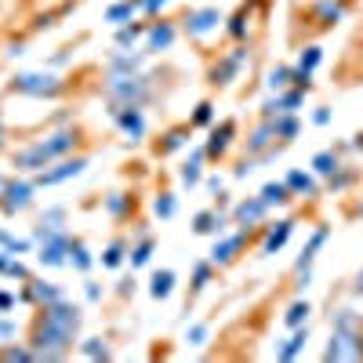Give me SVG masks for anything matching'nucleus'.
Segmentation results:
<instances>
[{
	"instance_id": "56",
	"label": "nucleus",
	"mask_w": 363,
	"mask_h": 363,
	"mask_svg": "<svg viewBox=\"0 0 363 363\" xmlns=\"http://www.w3.org/2000/svg\"><path fill=\"white\" fill-rule=\"evenodd\" d=\"M313 124H316V128H327V124H330V109H327V106H320V109L313 113Z\"/></svg>"
},
{
	"instance_id": "13",
	"label": "nucleus",
	"mask_w": 363,
	"mask_h": 363,
	"mask_svg": "<svg viewBox=\"0 0 363 363\" xmlns=\"http://www.w3.org/2000/svg\"><path fill=\"white\" fill-rule=\"evenodd\" d=\"M247 244V229H236V233H222V236H215V247H211V262L215 265H229L233 258H236V251Z\"/></svg>"
},
{
	"instance_id": "1",
	"label": "nucleus",
	"mask_w": 363,
	"mask_h": 363,
	"mask_svg": "<svg viewBox=\"0 0 363 363\" xmlns=\"http://www.w3.org/2000/svg\"><path fill=\"white\" fill-rule=\"evenodd\" d=\"M80 323H84L80 306H73L66 298H58L55 306H44L40 320L33 323V342H29L37 359H48V363L66 359V352L73 349V338L80 335Z\"/></svg>"
},
{
	"instance_id": "59",
	"label": "nucleus",
	"mask_w": 363,
	"mask_h": 363,
	"mask_svg": "<svg viewBox=\"0 0 363 363\" xmlns=\"http://www.w3.org/2000/svg\"><path fill=\"white\" fill-rule=\"evenodd\" d=\"M352 294H363V269L356 272V284H352Z\"/></svg>"
},
{
	"instance_id": "46",
	"label": "nucleus",
	"mask_w": 363,
	"mask_h": 363,
	"mask_svg": "<svg viewBox=\"0 0 363 363\" xmlns=\"http://www.w3.org/2000/svg\"><path fill=\"white\" fill-rule=\"evenodd\" d=\"M211 269H215V262H211V258L193 265V291H203L211 284Z\"/></svg>"
},
{
	"instance_id": "44",
	"label": "nucleus",
	"mask_w": 363,
	"mask_h": 363,
	"mask_svg": "<svg viewBox=\"0 0 363 363\" xmlns=\"http://www.w3.org/2000/svg\"><path fill=\"white\" fill-rule=\"evenodd\" d=\"M356 182V171H345V167H338L335 174L327 178V186H330V193H345L349 186Z\"/></svg>"
},
{
	"instance_id": "6",
	"label": "nucleus",
	"mask_w": 363,
	"mask_h": 363,
	"mask_svg": "<svg viewBox=\"0 0 363 363\" xmlns=\"http://www.w3.org/2000/svg\"><path fill=\"white\" fill-rule=\"evenodd\" d=\"M8 87L15 95H29V99H58L62 95V77L51 69H26V73H15Z\"/></svg>"
},
{
	"instance_id": "34",
	"label": "nucleus",
	"mask_w": 363,
	"mask_h": 363,
	"mask_svg": "<svg viewBox=\"0 0 363 363\" xmlns=\"http://www.w3.org/2000/svg\"><path fill=\"white\" fill-rule=\"evenodd\" d=\"M309 313H313V309H309V301H306V298H298V301H294V306H291V309L284 313V323H287L291 330H294V327H306V320H309Z\"/></svg>"
},
{
	"instance_id": "24",
	"label": "nucleus",
	"mask_w": 363,
	"mask_h": 363,
	"mask_svg": "<svg viewBox=\"0 0 363 363\" xmlns=\"http://www.w3.org/2000/svg\"><path fill=\"white\" fill-rule=\"evenodd\" d=\"M306 342H309V327H294V335L277 349V359H284V363L298 359V356H301V349H306Z\"/></svg>"
},
{
	"instance_id": "11",
	"label": "nucleus",
	"mask_w": 363,
	"mask_h": 363,
	"mask_svg": "<svg viewBox=\"0 0 363 363\" xmlns=\"http://www.w3.org/2000/svg\"><path fill=\"white\" fill-rule=\"evenodd\" d=\"M109 113H113V120H116V128L124 131L131 142H142V135H145V116H142V106H113Z\"/></svg>"
},
{
	"instance_id": "33",
	"label": "nucleus",
	"mask_w": 363,
	"mask_h": 363,
	"mask_svg": "<svg viewBox=\"0 0 363 363\" xmlns=\"http://www.w3.org/2000/svg\"><path fill=\"white\" fill-rule=\"evenodd\" d=\"M272 128H277V138L280 142H291L298 135V116L294 113H280V116H272Z\"/></svg>"
},
{
	"instance_id": "15",
	"label": "nucleus",
	"mask_w": 363,
	"mask_h": 363,
	"mask_svg": "<svg viewBox=\"0 0 363 363\" xmlns=\"http://www.w3.org/2000/svg\"><path fill=\"white\" fill-rule=\"evenodd\" d=\"M174 37H178V29L171 22H149L145 26V51L149 55H160V51H167L174 44Z\"/></svg>"
},
{
	"instance_id": "20",
	"label": "nucleus",
	"mask_w": 363,
	"mask_h": 363,
	"mask_svg": "<svg viewBox=\"0 0 363 363\" xmlns=\"http://www.w3.org/2000/svg\"><path fill=\"white\" fill-rule=\"evenodd\" d=\"M291 233H294V222H291V218H287V222H277V225H269V229H265V240H262V255L284 251V244L291 240Z\"/></svg>"
},
{
	"instance_id": "28",
	"label": "nucleus",
	"mask_w": 363,
	"mask_h": 363,
	"mask_svg": "<svg viewBox=\"0 0 363 363\" xmlns=\"http://www.w3.org/2000/svg\"><path fill=\"white\" fill-rule=\"evenodd\" d=\"M265 87H269V95H280V91L294 87V69H287V66L269 69V77H265Z\"/></svg>"
},
{
	"instance_id": "62",
	"label": "nucleus",
	"mask_w": 363,
	"mask_h": 363,
	"mask_svg": "<svg viewBox=\"0 0 363 363\" xmlns=\"http://www.w3.org/2000/svg\"><path fill=\"white\" fill-rule=\"evenodd\" d=\"M359 215H363V211H359Z\"/></svg>"
},
{
	"instance_id": "19",
	"label": "nucleus",
	"mask_w": 363,
	"mask_h": 363,
	"mask_svg": "<svg viewBox=\"0 0 363 363\" xmlns=\"http://www.w3.org/2000/svg\"><path fill=\"white\" fill-rule=\"evenodd\" d=\"M277 145V128H272V120H262V124L247 135V153L251 157H262L265 149Z\"/></svg>"
},
{
	"instance_id": "9",
	"label": "nucleus",
	"mask_w": 363,
	"mask_h": 363,
	"mask_svg": "<svg viewBox=\"0 0 363 363\" xmlns=\"http://www.w3.org/2000/svg\"><path fill=\"white\" fill-rule=\"evenodd\" d=\"M244 66H247V48H233L229 55H222L215 62V69H211V84H215V87H229Z\"/></svg>"
},
{
	"instance_id": "23",
	"label": "nucleus",
	"mask_w": 363,
	"mask_h": 363,
	"mask_svg": "<svg viewBox=\"0 0 363 363\" xmlns=\"http://www.w3.org/2000/svg\"><path fill=\"white\" fill-rule=\"evenodd\" d=\"M262 203L272 211V207H284V203H291V186H287V182H265V186H262Z\"/></svg>"
},
{
	"instance_id": "12",
	"label": "nucleus",
	"mask_w": 363,
	"mask_h": 363,
	"mask_svg": "<svg viewBox=\"0 0 363 363\" xmlns=\"http://www.w3.org/2000/svg\"><path fill=\"white\" fill-rule=\"evenodd\" d=\"M145 58H149V51L142 48H116L109 58H106V69H113V73H142L145 69Z\"/></svg>"
},
{
	"instance_id": "54",
	"label": "nucleus",
	"mask_w": 363,
	"mask_h": 363,
	"mask_svg": "<svg viewBox=\"0 0 363 363\" xmlns=\"http://www.w3.org/2000/svg\"><path fill=\"white\" fill-rule=\"evenodd\" d=\"M255 167H258V157H251V160H244L236 171H233V178H247V174H255Z\"/></svg>"
},
{
	"instance_id": "61",
	"label": "nucleus",
	"mask_w": 363,
	"mask_h": 363,
	"mask_svg": "<svg viewBox=\"0 0 363 363\" xmlns=\"http://www.w3.org/2000/svg\"><path fill=\"white\" fill-rule=\"evenodd\" d=\"M4 189H8V178H4V174H0V196H4Z\"/></svg>"
},
{
	"instance_id": "17",
	"label": "nucleus",
	"mask_w": 363,
	"mask_h": 363,
	"mask_svg": "<svg viewBox=\"0 0 363 363\" xmlns=\"http://www.w3.org/2000/svg\"><path fill=\"white\" fill-rule=\"evenodd\" d=\"M58 298H66L62 294V287H55V284H48V280H40V284H29L22 294H18V301H33V306H55Z\"/></svg>"
},
{
	"instance_id": "58",
	"label": "nucleus",
	"mask_w": 363,
	"mask_h": 363,
	"mask_svg": "<svg viewBox=\"0 0 363 363\" xmlns=\"http://www.w3.org/2000/svg\"><path fill=\"white\" fill-rule=\"evenodd\" d=\"M116 291H120V294H131V291H135V280H120Z\"/></svg>"
},
{
	"instance_id": "39",
	"label": "nucleus",
	"mask_w": 363,
	"mask_h": 363,
	"mask_svg": "<svg viewBox=\"0 0 363 363\" xmlns=\"http://www.w3.org/2000/svg\"><path fill=\"white\" fill-rule=\"evenodd\" d=\"M80 352H84L87 359H109V356H113L102 338H84V342H80Z\"/></svg>"
},
{
	"instance_id": "10",
	"label": "nucleus",
	"mask_w": 363,
	"mask_h": 363,
	"mask_svg": "<svg viewBox=\"0 0 363 363\" xmlns=\"http://www.w3.org/2000/svg\"><path fill=\"white\" fill-rule=\"evenodd\" d=\"M225 18H222V11L218 8H196V11H189L186 15V22H182V29L193 37V40H203V37H211L215 29L222 26Z\"/></svg>"
},
{
	"instance_id": "48",
	"label": "nucleus",
	"mask_w": 363,
	"mask_h": 363,
	"mask_svg": "<svg viewBox=\"0 0 363 363\" xmlns=\"http://www.w3.org/2000/svg\"><path fill=\"white\" fill-rule=\"evenodd\" d=\"M207 335H211V327H207V323H189V327H186V342H189L193 349L207 345Z\"/></svg>"
},
{
	"instance_id": "55",
	"label": "nucleus",
	"mask_w": 363,
	"mask_h": 363,
	"mask_svg": "<svg viewBox=\"0 0 363 363\" xmlns=\"http://www.w3.org/2000/svg\"><path fill=\"white\" fill-rule=\"evenodd\" d=\"M15 301H18V298H15L11 291H0V313H11V309H15Z\"/></svg>"
},
{
	"instance_id": "7",
	"label": "nucleus",
	"mask_w": 363,
	"mask_h": 363,
	"mask_svg": "<svg viewBox=\"0 0 363 363\" xmlns=\"http://www.w3.org/2000/svg\"><path fill=\"white\" fill-rule=\"evenodd\" d=\"M33 193H37V182H26V178H8V189L0 196V211H4L8 218L22 215V211L33 203Z\"/></svg>"
},
{
	"instance_id": "43",
	"label": "nucleus",
	"mask_w": 363,
	"mask_h": 363,
	"mask_svg": "<svg viewBox=\"0 0 363 363\" xmlns=\"http://www.w3.org/2000/svg\"><path fill=\"white\" fill-rule=\"evenodd\" d=\"M128 207H131V200H128L124 193L106 196V215H109V218H124V215H128Z\"/></svg>"
},
{
	"instance_id": "52",
	"label": "nucleus",
	"mask_w": 363,
	"mask_h": 363,
	"mask_svg": "<svg viewBox=\"0 0 363 363\" xmlns=\"http://www.w3.org/2000/svg\"><path fill=\"white\" fill-rule=\"evenodd\" d=\"M167 4H171V0H142V11L145 15H160Z\"/></svg>"
},
{
	"instance_id": "26",
	"label": "nucleus",
	"mask_w": 363,
	"mask_h": 363,
	"mask_svg": "<svg viewBox=\"0 0 363 363\" xmlns=\"http://www.w3.org/2000/svg\"><path fill=\"white\" fill-rule=\"evenodd\" d=\"M0 277H11V280H18V284H29V269L18 262V255L0 251Z\"/></svg>"
},
{
	"instance_id": "18",
	"label": "nucleus",
	"mask_w": 363,
	"mask_h": 363,
	"mask_svg": "<svg viewBox=\"0 0 363 363\" xmlns=\"http://www.w3.org/2000/svg\"><path fill=\"white\" fill-rule=\"evenodd\" d=\"M203 160H207V149L196 145L193 153H189V160L178 167V182H182V186H189V189L200 186V178H203Z\"/></svg>"
},
{
	"instance_id": "40",
	"label": "nucleus",
	"mask_w": 363,
	"mask_h": 363,
	"mask_svg": "<svg viewBox=\"0 0 363 363\" xmlns=\"http://www.w3.org/2000/svg\"><path fill=\"white\" fill-rule=\"evenodd\" d=\"M189 142V131L186 128H174V131H167L164 135V142H160V153H178L182 145Z\"/></svg>"
},
{
	"instance_id": "60",
	"label": "nucleus",
	"mask_w": 363,
	"mask_h": 363,
	"mask_svg": "<svg viewBox=\"0 0 363 363\" xmlns=\"http://www.w3.org/2000/svg\"><path fill=\"white\" fill-rule=\"evenodd\" d=\"M4 142H8V128H4V116H0V149H4Z\"/></svg>"
},
{
	"instance_id": "57",
	"label": "nucleus",
	"mask_w": 363,
	"mask_h": 363,
	"mask_svg": "<svg viewBox=\"0 0 363 363\" xmlns=\"http://www.w3.org/2000/svg\"><path fill=\"white\" fill-rule=\"evenodd\" d=\"M207 189H211V193H222V178L211 174V178H207Z\"/></svg>"
},
{
	"instance_id": "25",
	"label": "nucleus",
	"mask_w": 363,
	"mask_h": 363,
	"mask_svg": "<svg viewBox=\"0 0 363 363\" xmlns=\"http://www.w3.org/2000/svg\"><path fill=\"white\" fill-rule=\"evenodd\" d=\"M171 291H174V272H171V269H157V272H153V280H149V298L167 301Z\"/></svg>"
},
{
	"instance_id": "21",
	"label": "nucleus",
	"mask_w": 363,
	"mask_h": 363,
	"mask_svg": "<svg viewBox=\"0 0 363 363\" xmlns=\"http://www.w3.org/2000/svg\"><path fill=\"white\" fill-rule=\"evenodd\" d=\"M193 233L196 236H222L225 233V215L222 211H200L193 218Z\"/></svg>"
},
{
	"instance_id": "49",
	"label": "nucleus",
	"mask_w": 363,
	"mask_h": 363,
	"mask_svg": "<svg viewBox=\"0 0 363 363\" xmlns=\"http://www.w3.org/2000/svg\"><path fill=\"white\" fill-rule=\"evenodd\" d=\"M211 124H215V106H211V102H200L196 113H193V128H211Z\"/></svg>"
},
{
	"instance_id": "36",
	"label": "nucleus",
	"mask_w": 363,
	"mask_h": 363,
	"mask_svg": "<svg viewBox=\"0 0 363 363\" xmlns=\"http://www.w3.org/2000/svg\"><path fill=\"white\" fill-rule=\"evenodd\" d=\"M320 62H323V51H320V48H306V51L298 55V66H294V69H298V73H306V77H313Z\"/></svg>"
},
{
	"instance_id": "14",
	"label": "nucleus",
	"mask_w": 363,
	"mask_h": 363,
	"mask_svg": "<svg viewBox=\"0 0 363 363\" xmlns=\"http://www.w3.org/2000/svg\"><path fill=\"white\" fill-rule=\"evenodd\" d=\"M265 215H269V207L262 203V196H247V200H240V203L233 207V225L255 229V225L265 222Z\"/></svg>"
},
{
	"instance_id": "53",
	"label": "nucleus",
	"mask_w": 363,
	"mask_h": 363,
	"mask_svg": "<svg viewBox=\"0 0 363 363\" xmlns=\"http://www.w3.org/2000/svg\"><path fill=\"white\" fill-rule=\"evenodd\" d=\"M84 298L87 301H102V287L95 280H84Z\"/></svg>"
},
{
	"instance_id": "38",
	"label": "nucleus",
	"mask_w": 363,
	"mask_h": 363,
	"mask_svg": "<svg viewBox=\"0 0 363 363\" xmlns=\"http://www.w3.org/2000/svg\"><path fill=\"white\" fill-rule=\"evenodd\" d=\"M0 247L11 251V255H29V247H33V240H22V236H11L8 229H0Z\"/></svg>"
},
{
	"instance_id": "47",
	"label": "nucleus",
	"mask_w": 363,
	"mask_h": 363,
	"mask_svg": "<svg viewBox=\"0 0 363 363\" xmlns=\"http://www.w3.org/2000/svg\"><path fill=\"white\" fill-rule=\"evenodd\" d=\"M0 359H8V363H15V359H37V352H33V345H4V349H0Z\"/></svg>"
},
{
	"instance_id": "37",
	"label": "nucleus",
	"mask_w": 363,
	"mask_h": 363,
	"mask_svg": "<svg viewBox=\"0 0 363 363\" xmlns=\"http://www.w3.org/2000/svg\"><path fill=\"white\" fill-rule=\"evenodd\" d=\"M153 215L164 218V222L174 218V215H178V196H174V193H160V196L153 200Z\"/></svg>"
},
{
	"instance_id": "2",
	"label": "nucleus",
	"mask_w": 363,
	"mask_h": 363,
	"mask_svg": "<svg viewBox=\"0 0 363 363\" xmlns=\"http://www.w3.org/2000/svg\"><path fill=\"white\" fill-rule=\"evenodd\" d=\"M73 145H77V131L62 128V131H55L48 138H37V142H29L26 149H18V153L11 157V167L22 171V174H37V171L51 167L55 160H62L66 153H73Z\"/></svg>"
},
{
	"instance_id": "4",
	"label": "nucleus",
	"mask_w": 363,
	"mask_h": 363,
	"mask_svg": "<svg viewBox=\"0 0 363 363\" xmlns=\"http://www.w3.org/2000/svg\"><path fill=\"white\" fill-rule=\"evenodd\" d=\"M102 95L109 106H145L153 99V80L145 73H113L106 69V84Z\"/></svg>"
},
{
	"instance_id": "29",
	"label": "nucleus",
	"mask_w": 363,
	"mask_h": 363,
	"mask_svg": "<svg viewBox=\"0 0 363 363\" xmlns=\"http://www.w3.org/2000/svg\"><path fill=\"white\" fill-rule=\"evenodd\" d=\"M138 37H145V26H142V22H124V26H116L113 44H116V48H135Z\"/></svg>"
},
{
	"instance_id": "31",
	"label": "nucleus",
	"mask_w": 363,
	"mask_h": 363,
	"mask_svg": "<svg viewBox=\"0 0 363 363\" xmlns=\"http://www.w3.org/2000/svg\"><path fill=\"white\" fill-rule=\"evenodd\" d=\"M69 265L80 272V277H87L91 265H95V255H91L84 244H77V240H73V244H69Z\"/></svg>"
},
{
	"instance_id": "51",
	"label": "nucleus",
	"mask_w": 363,
	"mask_h": 363,
	"mask_svg": "<svg viewBox=\"0 0 363 363\" xmlns=\"http://www.w3.org/2000/svg\"><path fill=\"white\" fill-rule=\"evenodd\" d=\"M15 335H18V323H15V320H0V345L15 342Z\"/></svg>"
},
{
	"instance_id": "8",
	"label": "nucleus",
	"mask_w": 363,
	"mask_h": 363,
	"mask_svg": "<svg viewBox=\"0 0 363 363\" xmlns=\"http://www.w3.org/2000/svg\"><path fill=\"white\" fill-rule=\"evenodd\" d=\"M84 171H87V157H73V160H58L55 167L37 171L33 182H37V189L40 186H62V182H69V178H80Z\"/></svg>"
},
{
	"instance_id": "35",
	"label": "nucleus",
	"mask_w": 363,
	"mask_h": 363,
	"mask_svg": "<svg viewBox=\"0 0 363 363\" xmlns=\"http://www.w3.org/2000/svg\"><path fill=\"white\" fill-rule=\"evenodd\" d=\"M342 15H345V8L338 4V0H320V4H316V18H320L323 26L342 22Z\"/></svg>"
},
{
	"instance_id": "16",
	"label": "nucleus",
	"mask_w": 363,
	"mask_h": 363,
	"mask_svg": "<svg viewBox=\"0 0 363 363\" xmlns=\"http://www.w3.org/2000/svg\"><path fill=\"white\" fill-rule=\"evenodd\" d=\"M233 135H236V124H233V120H222V124H215V128H211V138L203 142L207 157L222 160V157L229 153V145H233Z\"/></svg>"
},
{
	"instance_id": "22",
	"label": "nucleus",
	"mask_w": 363,
	"mask_h": 363,
	"mask_svg": "<svg viewBox=\"0 0 363 363\" xmlns=\"http://www.w3.org/2000/svg\"><path fill=\"white\" fill-rule=\"evenodd\" d=\"M327 236H330V229L327 225H320L313 236H309V244L306 247H301V255H298V262H294V269L298 272H306V269H313V262H316V251L327 244Z\"/></svg>"
},
{
	"instance_id": "5",
	"label": "nucleus",
	"mask_w": 363,
	"mask_h": 363,
	"mask_svg": "<svg viewBox=\"0 0 363 363\" xmlns=\"http://www.w3.org/2000/svg\"><path fill=\"white\" fill-rule=\"evenodd\" d=\"M33 244L40 247L37 251V262L44 265V269H62V265H69V233L62 229V225H37L33 229Z\"/></svg>"
},
{
	"instance_id": "3",
	"label": "nucleus",
	"mask_w": 363,
	"mask_h": 363,
	"mask_svg": "<svg viewBox=\"0 0 363 363\" xmlns=\"http://www.w3.org/2000/svg\"><path fill=\"white\" fill-rule=\"evenodd\" d=\"M330 323H335V330H330L323 359H363V320L352 309H338Z\"/></svg>"
},
{
	"instance_id": "45",
	"label": "nucleus",
	"mask_w": 363,
	"mask_h": 363,
	"mask_svg": "<svg viewBox=\"0 0 363 363\" xmlns=\"http://www.w3.org/2000/svg\"><path fill=\"white\" fill-rule=\"evenodd\" d=\"M247 26H251V15H247V11H236V15L229 18V37H233V40H244V37H247Z\"/></svg>"
},
{
	"instance_id": "32",
	"label": "nucleus",
	"mask_w": 363,
	"mask_h": 363,
	"mask_svg": "<svg viewBox=\"0 0 363 363\" xmlns=\"http://www.w3.org/2000/svg\"><path fill=\"white\" fill-rule=\"evenodd\" d=\"M338 167H342V164H338V153H335V149H323V153L313 157V171H316L320 178H330Z\"/></svg>"
},
{
	"instance_id": "50",
	"label": "nucleus",
	"mask_w": 363,
	"mask_h": 363,
	"mask_svg": "<svg viewBox=\"0 0 363 363\" xmlns=\"http://www.w3.org/2000/svg\"><path fill=\"white\" fill-rule=\"evenodd\" d=\"M40 222L44 225H62L66 222V207H48L44 215H40Z\"/></svg>"
},
{
	"instance_id": "30",
	"label": "nucleus",
	"mask_w": 363,
	"mask_h": 363,
	"mask_svg": "<svg viewBox=\"0 0 363 363\" xmlns=\"http://www.w3.org/2000/svg\"><path fill=\"white\" fill-rule=\"evenodd\" d=\"M135 11H138V0H120V4L106 8V22L109 26H124V22L135 18Z\"/></svg>"
},
{
	"instance_id": "41",
	"label": "nucleus",
	"mask_w": 363,
	"mask_h": 363,
	"mask_svg": "<svg viewBox=\"0 0 363 363\" xmlns=\"http://www.w3.org/2000/svg\"><path fill=\"white\" fill-rule=\"evenodd\" d=\"M131 269H142V265H149V258H153V240L149 236H142V244L138 247H131Z\"/></svg>"
},
{
	"instance_id": "27",
	"label": "nucleus",
	"mask_w": 363,
	"mask_h": 363,
	"mask_svg": "<svg viewBox=\"0 0 363 363\" xmlns=\"http://www.w3.org/2000/svg\"><path fill=\"white\" fill-rule=\"evenodd\" d=\"M287 186H291V193L294 196H316V178L313 174H306V171H287Z\"/></svg>"
},
{
	"instance_id": "42",
	"label": "nucleus",
	"mask_w": 363,
	"mask_h": 363,
	"mask_svg": "<svg viewBox=\"0 0 363 363\" xmlns=\"http://www.w3.org/2000/svg\"><path fill=\"white\" fill-rule=\"evenodd\" d=\"M124 258H128V247L120 244V240L102 251V265H106V269H120V265H124Z\"/></svg>"
}]
</instances>
